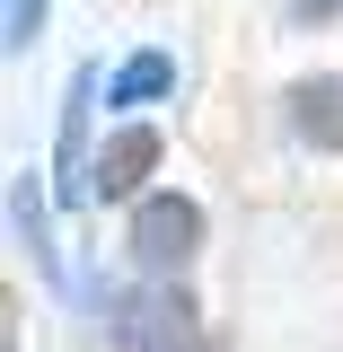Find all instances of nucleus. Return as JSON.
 I'll return each mask as SVG.
<instances>
[{
    "mask_svg": "<svg viewBox=\"0 0 343 352\" xmlns=\"http://www.w3.org/2000/svg\"><path fill=\"white\" fill-rule=\"evenodd\" d=\"M88 97H97V80H71V115H62V203H80L88 185H80V124H88Z\"/></svg>",
    "mask_w": 343,
    "mask_h": 352,
    "instance_id": "nucleus-6",
    "label": "nucleus"
},
{
    "mask_svg": "<svg viewBox=\"0 0 343 352\" xmlns=\"http://www.w3.org/2000/svg\"><path fill=\"white\" fill-rule=\"evenodd\" d=\"M335 9H343V0H291V18H300V27H326Z\"/></svg>",
    "mask_w": 343,
    "mask_h": 352,
    "instance_id": "nucleus-8",
    "label": "nucleus"
},
{
    "mask_svg": "<svg viewBox=\"0 0 343 352\" xmlns=\"http://www.w3.org/2000/svg\"><path fill=\"white\" fill-rule=\"evenodd\" d=\"M0 27H9V53H18V44H36V27H44V0H9V18H0Z\"/></svg>",
    "mask_w": 343,
    "mask_h": 352,
    "instance_id": "nucleus-7",
    "label": "nucleus"
},
{
    "mask_svg": "<svg viewBox=\"0 0 343 352\" xmlns=\"http://www.w3.org/2000/svg\"><path fill=\"white\" fill-rule=\"evenodd\" d=\"M115 335H124L132 352H212V344H203V317H194V300H185V291H150V282L124 300Z\"/></svg>",
    "mask_w": 343,
    "mask_h": 352,
    "instance_id": "nucleus-1",
    "label": "nucleus"
},
{
    "mask_svg": "<svg viewBox=\"0 0 343 352\" xmlns=\"http://www.w3.org/2000/svg\"><path fill=\"white\" fill-rule=\"evenodd\" d=\"M282 106H291V132L308 150H343V80H300Z\"/></svg>",
    "mask_w": 343,
    "mask_h": 352,
    "instance_id": "nucleus-4",
    "label": "nucleus"
},
{
    "mask_svg": "<svg viewBox=\"0 0 343 352\" xmlns=\"http://www.w3.org/2000/svg\"><path fill=\"white\" fill-rule=\"evenodd\" d=\"M203 247V212L185 203V194H141V212H132V256L150 264V273H168Z\"/></svg>",
    "mask_w": 343,
    "mask_h": 352,
    "instance_id": "nucleus-2",
    "label": "nucleus"
},
{
    "mask_svg": "<svg viewBox=\"0 0 343 352\" xmlns=\"http://www.w3.org/2000/svg\"><path fill=\"white\" fill-rule=\"evenodd\" d=\"M150 176H159V132H150V124H124L106 150H97V194H115V203L141 194Z\"/></svg>",
    "mask_w": 343,
    "mask_h": 352,
    "instance_id": "nucleus-3",
    "label": "nucleus"
},
{
    "mask_svg": "<svg viewBox=\"0 0 343 352\" xmlns=\"http://www.w3.org/2000/svg\"><path fill=\"white\" fill-rule=\"evenodd\" d=\"M168 88H176V62L150 44V53H132L124 71H115V88H106V97H115V106H150V97H168Z\"/></svg>",
    "mask_w": 343,
    "mask_h": 352,
    "instance_id": "nucleus-5",
    "label": "nucleus"
}]
</instances>
